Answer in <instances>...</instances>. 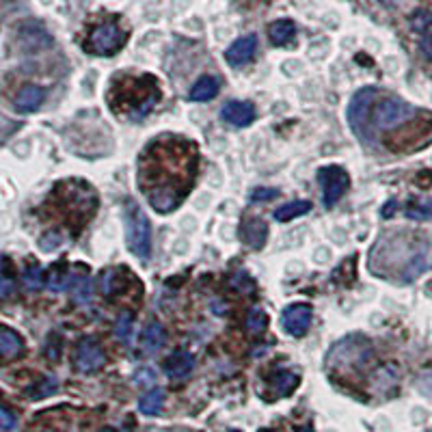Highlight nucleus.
Segmentation results:
<instances>
[{"label": "nucleus", "mask_w": 432, "mask_h": 432, "mask_svg": "<svg viewBox=\"0 0 432 432\" xmlns=\"http://www.w3.org/2000/svg\"><path fill=\"white\" fill-rule=\"evenodd\" d=\"M126 242L136 257L147 259L151 255L149 219L134 201H128V210H126Z\"/></svg>", "instance_id": "1"}, {"label": "nucleus", "mask_w": 432, "mask_h": 432, "mask_svg": "<svg viewBox=\"0 0 432 432\" xmlns=\"http://www.w3.org/2000/svg\"><path fill=\"white\" fill-rule=\"evenodd\" d=\"M415 115V108L398 97H387L374 108V124L381 130H392Z\"/></svg>", "instance_id": "2"}, {"label": "nucleus", "mask_w": 432, "mask_h": 432, "mask_svg": "<svg viewBox=\"0 0 432 432\" xmlns=\"http://www.w3.org/2000/svg\"><path fill=\"white\" fill-rule=\"evenodd\" d=\"M124 43H126V33L115 22H106L91 33L87 50L93 54H99V57H106V54H115L117 50H122Z\"/></svg>", "instance_id": "3"}, {"label": "nucleus", "mask_w": 432, "mask_h": 432, "mask_svg": "<svg viewBox=\"0 0 432 432\" xmlns=\"http://www.w3.org/2000/svg\"><path fill=\"white\" fill-rule=\"evenodd\" d=\"M320 186H322V199L327 207H333L350 188V178L342 167H324L318 173Z\"/></svg>", "instance_id": "4"}, {"label": "nucleus", "mask_w": 432, "mask_h": 432, "mask_svg": "<svg viewBox=\"0 0 432 432\" xmlns=\"http://www.w3.org/2000/svg\"><path fill=\"white\" fill-rule=\"evenodd\" d=\"M104 361H106L104 348L95 340L87 338V340H82L78 344V350H76V367H78V372L91 374V372L99 369L104 365Z\"/></svg>", "instance_id": "5"}, {"label": "nucleus", "mask_w": 432, "mask_h": 432, "mask_svg": "<svg viewBox=\"0 0 432 432\" xmlns=\"http://www.w3.org/2000/svg\"><path fill=\"white\" fill-rule=\"evenodd\" d=\"M311 318H313V311L309 305H290L286 311H284V329L298 338V335H305L307 329H309V324H311Z\"/></svg>", "instance_id": "6"}, {"label": "nucleus", "mask_w": 432, "mask_h": 432, "mask_svg": "<svg viewBox=\"0 0 432 432\" xmlns=\"http://www.w3.org/2000/svg\"><path fill=\"white\" fill-rule=\"evenodd\" d=\"M147 199H149V205L156 212L169 214L180 205L182 193L178 190V186H153V188L147 190Z\"/></svg>", "instance_id": "7"}, {"label": "nucleus", "mask_w": 432, "mask_h": 432, "mask_svg": "<svg viewBox=\"0 0 432 432\" xmlns=\"http://www.w3.org/2000/svg\"><path fill=\"white\" fill-rule=\"evenodd\" d=\"M221 117H223V122H227L230 126L247 128V126L253 124V119H255V106H253L251 102L234 99V102H227V104L221 108Z\"/></svg>", "instance_id": "8"}, {"label": "nucleus", "mask_w": 432, "mask_h": 432, "mask_svg": "<svg viewBox=\"0 0 432 432\" xmlns=\"http://www.w3.org/2000/svg\"><path fill=\"white\" fill-rule=\"evenodd\" d=\"M255 50H257V37L255 35H247V37H240L236 39L227 52H225V59L230 65L238 68V65H244L247 61H251L255 57Z\"/></svg>", "instance_id": "9"}, {"label": "nucleus", "mask_w": 432, "mask_h": 432, "mask_svg": "<svg viewBox=\"0 0 432 432\" xmlns=\"http://www.w3.org/2000/svg\"><path fill=\"white\" fill-rule=\"evenodd\" d=\"M376 95V89H361L359 93H355V97L350 99L348 104V122L352 126L355 132H361V124H363V117H365V108L372 104Z\"/></svg>", "instance_id": "10"}, {"label": "nucleus", "mask_w": 432, "mask_h": 432, "mask_svg": "<svg viewBox=\"0 0 432 432\" xmlns=\"http://www.w3.org/2000/svg\"><path fill=\"white\" fill-rule=\"evenodd\" d=\"M195 369V357L190 352H173L167 361H165V372L173 381H180V378H186L190 372Z\"/></svg>", "instance_id": "11"}, {"label": "nucleus", "mask_w": 432, "mask_h": 432, "mask_svg": "<svg viewBox=\"0 0 432 432\" xmlns=\"http://www.w3.org/2000/svg\"><path fill=\"white\" fill-rule=\"evenodd\" d=\"M165 344H167L165 327H162V324H158V322H149L147 327L143 329V335H141V348H143L147 355H153V352H158Z\"/></svg>", "instance_id": "12"}, {"label": "nucleus", "mask_w": 432, "mask_h": 432, "mask_svg": "<svg viewBox=\"0 0 432 432\" xmlns=\"http://www.w3.org/2000/svg\"><path fill=\"white\" fill-rule=\"evenodd\" d=\"M266 236H268V227L259 219L247 221L244 227H242V242L249 244L251 249H261L264 242H266Z\"/></svg>", "instance_id": "13"}, {"label": "nucleus", "mask_w": 432, "mask_h": 432, "mask_svg": "<svg viewBox=\"0 0 432 432\" xmlns=\"http://www.w3.org/2000/svg\"><path fill=\"white\" fill-rule=\"evenodd\" d=\"M22 348H24V344L16 331L0 327V359H5V361L16 359L22 352Z\"/></svg>", "instance_id": "14"}, {"label": "nucleus", "mask_w": 432, "mask_h": 432, "mask_svg": "<svg viewBox=\"0 0 432 432\" xmlns=\"http://www.w3.org/2000/svg\"><path fill=\"white\" fill-rule=\"evenodd\" d=\"M43 97H45V91H43L41 87L28 85V87H24V89L18 93V97H16V106H18V111L31 113V111H35V108L41 106Z\"/></svg>", "instance_id": "15"}, {"label": "nucleus", "mask_w": 432, "mask_h": 432, "mask_svg": "<svg viewBox=\"0 0 432 432\" xmlns=\"http://www.w3.org/2000/svg\"><path fill=\"white\" fill-rule=\"evenodd\" d=\"M219 87H221L219 78L203 76V78H199V80L190 87L188 97H190L193 102H207V99H212L216 93H219Z\"/></svg>", "instance_id": "16"}, {"label": "nucleus", "mask_w": 432, "mask_h": 432, "mask_svg": "<svg viewBox=\"0 0 432 432\" xmlns=\"http://www.w3.org/2000/svg\"><path fill=\"white\" fill-rule=\"evenodd\" d=\"M268 35H270V39H273V43L284 45V43H288L290 39H294V35H296V24H294L292 20H277V22L270 24Z\"/></svg>", "instance_id": "17"}, {"label": "nucleus", "mask_w": 432, "mask_h": 432, "mask_svg": "<svg viewBox=\"0 0 432 432\" xmlns=\"http://www.w3.org/2000/svg\"><path fill=\"white\" fill-rule=\"evenodd\" d=\"M311 210V203L309 201H290V203H286V205H281L279 210H275V219L279 221V223H288V221H294V219H298V216H303V214H307Z\"/></svg>", "instance_id": "18"}, {"label": "nucleus", "mask_w": 432, "mask_h": 432, "mask_svg": "<svg viewBox=\"0 0 432 432\" xmlns=\"http://www.w3.org/2000/svg\"><path fill=\"white\" fill-rule=\"evenodd\" d=\"M165 392L162 389H153L149 394H145L139 402V411L143 415H158L162 411V404H165Z\"/></svg>", "instance_id": "19"}, {"label": "nucleus", "mask_w": 432, "mask_h": 432, "mask_svg": "<svg viewBox=\"0 0 432 432\" xmlns=\"http://www.w3.org/2000/svg\"><path fill=\"white\" fill-rule=\"evenodd\" d=\"M70 288H72V296L78 305H87L93 296V284L87 277H74Z\"/></svg>", "instance_id": "20"}, {"label": "nucleus", "mask_w": 432, "mask_h": 432, "mask_svg": "<svg viewBox=\"0 0 432 432\" xmlns=\"http://www.w3.org/2000/svg\"><path fill=\"white\" fill-rule=\"evenodd\" d=\"M115 335H117V340L124 342L126 346L132 344V338H134V318H132V313H124V315L117 320Z\"/></svg>", "instance_id": "21"}, {"label": "nucleus", "mask_w": 432, "mask_h": 432, "mask_svg": "<svg viewBox=\"0 0 432 432\" xmlns=\"http://www.w3.org/2000/svg\"><path fill=\"white\" fill-rule=\"evenodd\" d=\"M296 385H298V376H296V374L281 372V374L275 378V389H277L279 396H288V394H292Z\"/></svg>", "instance_id": "22"}, {"label": "nucleus", "mask_w": 432, "mask_h": 432, "mask_svg": "<svg viewBox=\"0 0 432 432\" xmlns=\"http://www.w3.org/2000/svg\"><path fill=\"white\" fill-rule=\"evenodd\" d=\"M72 279H74V277H70L65 270H52L50 279H48V288H50L52 292H63L65 288L72 286Z\"/></svg>", "instance_id": "23"}, {"label": "nucleus", "mask_w": 432, "mask_h": 432, "mask_svg": "<svg viewBox=\"0 0 432 432\" xmlns=\"http://www.w3.org/2000/svg\"><path fill=\"white\" fill-rule=\"evenodd\" d=\"M24 284H26L28 290H39L43 286V268L37 266V264H31L24 270Z\"/></svg>", "instance_id": "24"}, {"label": "nucleus", "mask_w": 432, "mask_h": 432, "mask_svg": "<svg viewBox=\"0 0 432 432\" xmlns=\"http://www.w3.org/2000/svg\"><path fill=\"white\" fill-rule=\"evenodd\" d=\"M266 324H268V318H266V311L264 309H253L249 315H247V329L257 335L266 329Z\"/></svg>", "instance_id": "25"}, {"label": "nucleus", "mask_w": 432, "mask_h": 432, "mask_svg": "<svg viewBox=\"0 0 432 432\" xmlns=\"http://www.w3.org/2000/svg\"><path fill=\"white\" fill-rule=\"evenodd\" d=\"M57 378H52V376H48L43 383H39L35 389H28V396L31 398H45V396H50V394H54L57 392Z\"/></svg>", "instance_id": "26"}, {"label": "nucleus", "mask_w": 432, "mask_h": 432, "mask_svg": "<svg viewBox=\"0 0 432 432\" xmlns=\"http://www.w3.org/2000/svg\"><path fill=\"white\" fill-rule=\"evenodd\" d=\"M406 214L411 216V219H419V221L432 219V201H426L421 205H411Z\"/></svg>", "instance_id": "27"}, {"label": "nucleus", "mask_w": 432, "mask_h": 432, "mask_svg": "<svg viewBox=\"0 0 432 432\" xmlns=\"http://www.w3.org/2000/svg\"><path fill=\"white\" fill-rule=\"evenodd\" d=\"M61 242H63L61 234H57V232H48V234H43V236H41L39 247H41L45 253H50V251H54V249H59V244H61Z\"/></svg>", "instance_id": "28"}, {"label": "nucleus", "mask_w": 432, "mask_h": 432, "mask_svg": "<svg viewBox=\"0 0 432 432\" xmlns=\"http://www.w3.org/2000/svg\"><path fill=\"white\" fill-rule=\"evenodd\" d=\"M134 383L141 385V387H151L156 383V372L149 369V367H143L134 374Z\"/></svg>", "instance_id": "29"}, {"label": "nucleus", "mask_w": 432, "mask_h": 432, "mask_svg": "<svg viewBox=\"0 0 432 432\" xmlns=\"http://www.w3.org/2000/svg\"><path fill=\"white\" fill-rule=\"evenodd\" d=\"M277 195H281L277 188H255L251 193V201L253 203H259V201H270V199H275Z\"/></svg>", "instance_id": "30"}, {"label": "nucleus", "mask_w": 432, "mask_h": 432, "mask_svg": "<svg viewBox=\"0 0 432 432\" xmlns=\"http://www.w3.org/2000/svg\"><path fill=\"white\" fill-rule=\"evenodd\" d=\"M411 22H413V28H415V31L423 33V31L432 24V16H430L428 11H417Z\"/></svg>", "instance_id": "31"}, {"label": "nucleus", "mask_w": 432, "mask_h": 432, "mask_svg": "<svg viewBox=\"0 0 432 432\" xmlns=\"http://www.w3.org/2000/svg\"><path fill=\"white\" fill-rule=\"evenodd\" d=\"M16 415L7 411L5 406H0V430H14L16 428Z\"/></svg>", "instance_id": "32"}, {"label": "nucleus", "mask_w": 432, "mask_h": 432, "mask_svg": "<svg viewBox=\"0 0 432 432\" xmlns=\"http://www.w3.org/2000/svg\"><path fill=\"white\" fill-rule=\"evenodd\" d=\"M113 277H115V270H106L102 275V294H113Z\"/></svg>", "instance_id": "33"}, {"label": "nucleus", "mask_w": 432, "mask_h": 432, "mask_svg": "<svg viewBox=\"0 0 432 432\" xmlns=\"http://www.w3.org/2000/svg\"><path fill=\"white\" fill-rule=\"evenodd\" d=\"M421 50L432 59V35H426V37L421 39Z\"/></svg>", "instance_id": "34"}, {"label": "nucleus", "mask_w": 432, "mask_h": 432, "mask_svg": "<svg viewBox=\"0 0 432 432\" xmlns=\"http://www.w3.org/2000/svg\"><path fill=\"white\" fill-rule=\"evenodd\" d=\"M298 432H313V428H311V426H303V428H301Z\"/></svg>", "instance_id": "35"}, {"label": "nucleus", "mask_w": 432, "mask_h": 432, "mask_svg": "<svg viewBox=\"0 0 432 432\" xmlns=\"http://www.w3.org/2000/svg\"><path fill=\"white\" fill-rule=\"evenodd\" d=\"M234 432H238V430H234Z\"/></svg>", "instance_id": "36"}]
</instances>
